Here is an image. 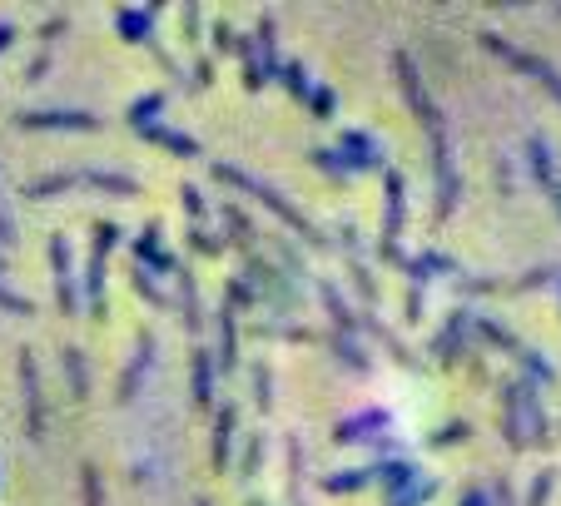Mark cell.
Wrapping results in <instances>:
<instances>
[{
	"mask_svg": "<svg viewBox=\"0 0 561 506\" xmlns=\"http://www.w3.org/2000/svg\"><path fill=\"white\" fill-rule=\"evenodd\" d=\"M115 25H120V35H125V40L144 45V40H149V25H154V10H120V15H115Z\"/></svg>",
	"mask_w": 561,
	"mask_h": 506,
	"instance_id": "cell-11",
	"label": "cell"
},
{
	"mask_svg": "<svg viewBox=\"0 0 561 506\" xmlns=\"http://www.w3.org/2000/svg\"><path fill=\"white\" fill-rule=\"evenodd\" d=\"M149 363H154V343H149V338H140V353H135L130 373H120V402H130V397L140 392L144 373H149Z\"/></svg>",
	"mask_w": 561,
	"mask_h": 506,
	"instance_id": "cell-8",
	"label": "cell"
},
{
	"mask_svg": "<svg viewBox=\"0 0 561 506\" xmlns=\"http://www.w3.org/2000/svg\"><path fill=\"white\" fill-rule=\"evenodd\" d=\"M368 482H373V467H363V472L353 467L348 477H328V482H323V492H353V487H368Z\"/></svg>",
	"mask_w": 561,
	"mask_h": 506,
	"instance_id": "cell-20",
	"label": "cell"
},
{
	"mask_svg": "<svg viewBox=\"0 0 561 506\" xmlns=\"http://www.w3.org/2000/svg\"><path fill=\"white\" fill-rule=\"evenodd\" d=\"M65 378H70V397H75V402H85V392H90V373H85V363H80V348H65Z\"/></svg>",
	"mask_w": 561,
	"mask_h": 506,
	"instance_id": "cell-12",
	"label": "cell"
},
{
	"mask_svg": "<svg viewBox=\"0 0 561 506\" xmlns=\"http://www.w3.org/2000/svg\"><path fill=\"white\" fill-rule=\"evenodd\" d=\"M259 457H264V437H254V442H249V452H244V477H254V472H259Z\"/></svg>",
	"mask_w": 561,
	"mask_h": 506,
	"instance_id": "cell-26",
	"label": "cell"
},
{
	"mask_svg": "<svg viewBox=\"0 0 561 506\" xmlns=\"http://www.w3.org/2000/svg\"><path fill=\"white\" fill-rule=\"evenodd\" d=\"M343 149H348V159H343L348 169H373L378 164V139L373 134H358L353 129V134H343Z\"/></svg>",
	"mask_w": 561,
	"mask_h": 506,
	"instance_id": "cell-7",
	"label": "cell"
},
{
	"mask_svg": "<svg viewBox=\"0 0 561 506\" xmlns=\"http://www.w3.org/2000/svg\"><path fill=\"white\" fill-rule=\"evenodd\" d=\"M45 75H50V55H35V60H30V70H25V80L35 85V80H45Z\"/></svg>",
	"mask_w": 561,
	"mask_h": 506,
	"instance_id": "cell-28",
	"label": "cell"
},
{
	"mask_svg": "<svg viewBox=\"0 0 561 506\" xmlns=\"http://www.w3.org/2000/svg\"><path fill=\"white\" fill-rule=\"evenodd\" d=\"M552 204H557V209H561V184H552Z\"/></svg>",
	"mask_w": 561,
	"mask_h": 506,
	"instance_id": "cell-35",
	"label": "cell"
},
{
	"mask_svg": "<svg viewBox=\"0 0 561 506\" xmlns=\"http://www.w3.org/2000/svg\"><path fill=\"white\" fill-rule=\"evenodd\" d=\"M214 174H219V179H229V184H239V189H249V194H259V199H264V204H269L274 214H283V219H288V224H293V229H298L303 239H313V244H318L313 224H308V219H303V214H298V209H293L288 199H279V194H274L269 184H259V179H249V174H239V169H229V164H219Z\"/></svg>",
	"mask_w": 561,
	"mask_h": 506,
	"instance_id": "cell-1",
	"label": "cell"
},
{
	"mask_svg": "<svg viewBox=\"0 0 561 506\" xmlns=\"http://www.w3.org/2000/svg\"><path fill=\"white\" fill-rule=\"evenodd\" d=\"M70 184H80V174H45V179H35L25 194H30V199H55V194L70 189Z\"/></svg>",
	"mask_w": 561,
	"mask_h": 506,
	"instance_id": "cell-15",
	"label": "cell"
},
{
	"mask_svg": "<svg viewBox=\"0 0 561 506\" xmlns=\"http://www.w3.org/2000/svg\"><path fill=\"white\" fill-rule=\"evenodd\" d=\"M179 273V293H184V323L199 333V298H194V273H184V268H174Z\"/></svg>",
	"mask_w": 561,
	"mask_h": 506,
	"instance_id": "cell-17",
	"label": "cell"
},
{
	"mask_svg": "<svg viewBox=\"0 0 561 506\" xmlns=\"http://www.w3.org/2000/svg\"><path fill=\"white\" fill-rule=\"evenodd\" d=\"M80 184H95V189H110L115 199H135V194H140V184H135V179H125V174H100V169L80 174Z\"/></svg>",
	"mask_w": 561,
	"mask_h": 506,
	"instance_id": "cell-10",
	"label": "cell"
},
{
	"mask_svg": "<svg viewBox=\"0 0 561 506\" xmlns=\"http://www.w3.org/2000/svg\"><path fill=\"white\" fill-rule=\"evenodd\" d=\"M219 328H224V358H219V363H224V368H234V363H239V333H234V308H224V313H219Z\"/></svg>",
	"mask_w": 561,
	"mask_h": 506,
	"instance_id": "cell-18",
	"label": "cell"
},
{
	"mask_svg": "<svg viewBox=\"0 0 561 506\" xmlns=\"http://www.w3.org/2000/svg\"><path fill=\"white\" fill-rule=\"evenodd\" d=\"M154 144H164V149H174L179 159H199V144L189 139V134H174V129H144Z\"/></svg>",
	"mask_w": 561,
	"mask_h": 506,
	"instance_id": "cell-13",
	"label": "cell"
},
{
	"mask_svg": "<svg viewBox=\"0 0 561 506\" xmlns=\"http://www.w3.org/2000/svg\"><path fill=\"white\" fill-rule=\"evenodd\" d=\"M50 258H55L60 308H65V313H75V288H70V244H65V234H55V239H50Z\"/></svg>",
	"mask_w": 561,
	"mask_h": 506,
	"instance_id": "cell-5",
	"label": "cell"
},
{
	"mask_svg": "<svg viewBox=\"0 0 561 506\" xmlns=\"http://www.w3.org/2000/svg\"><path fill=\"white\" fill-rule=\"evenodd\" d=\"M0 308H5V313H15V318H30V313H35V303H30V298H20V293H10V288H0Z\"/></svg>",
	"mask_w": 561,
	"mask_h": 506,
	"instance_id": "cell-23",
	"label": "cell"
},
{
	"mask_svg": "<svg viewBox=\"0 0 561 506\" xmlns=\"http://www.w3.org/2000/svg\"><path fill=\"white\" fill-rule=\"evenodd\" d=\"M378 472H383L378 482H383L388 492H398V487H408V482L418 477V462H388V467H378Z\"/></svg>",
	"mask_w": 561,
	"mask_h": 506,
	"instance_id": "cell-16",
	"label": "cell"
},
{
	"mask_svg": "<svg viewBox=\"0 0 561 506\" xmlns=\"http://www.w3.org/2000/svg\"><path fill=\"white\" fill-rule=\"evenodd\" d=\"M313 110H318V120H328L333 115V90H313Z\"/></svg>",
	"mask_w": 561,
	"mask_h": 506,
	"instance_id": "cell-29",
	"label": "cell"
},
{
	"mask_svg": "<svg viewBox=\"0 0 561 506\" xmlns=\"http://www.w3.org/2000/svg\"><path fill=\"white\" fill-rule=\"evenodd\" d=\"M462 506H492V497H487V492H477V487H472V492H467V497H462Z\"/></svg>",
	"mask_w": 561,
	"mask_h": 506,
	"instance_id": "cell-33",
	"label": "cell"
},
{
	"mask_svg": "<svg viewBox=\"0 0 561 506\" xmlns=\"http://www.w3.org/2000/svg\"><path fill=\"white\" fill-rule=\"evenodd\" d=\"M20 125L25 129H100V115H90V110H25Z\"/></svg>",
	"mask_w": 561,
	"mask_h": 506,
	"instance_id": "cell-4",
	"label": "cell"
},
{
	"mask_svg": "<svg viewBox=\"0 0 561 506\" xmlns=\"http://www.w3.org/2000/svg\"><path fill=\"white\" fill-rule=\"evenodd\" d=\"M199 506H209V502H199Z\"/></svg>",
	"mask_w": 561,
	"mask_h": 506,
	"instance_id": "cell-36",
	"label": "cell"
},
{
	"mask_svg": "<svg viewBox=\"0 0 561 506\" xmlns=\"http://www.w3.org/2000/svg\"><path fill=\"white\" fill-rule=\"evenodd\" d=\"M482 40H487V50H497L502 60H512L517 70H527L532 80H542V85H547V90H552V95H557V100H561V75H557V70H552V65H547V60H537V55H527V50H517V45H507V40H497V35H482Z\"/></svg>",
	"mask_w": 561,
	"mask_h": 506,
	"instance_id": "cell-3",
	"label": "cell"
},
{
	"mask_svg": "<svg viewBox=\"0 0 561 506\" xmlns=\"http://www.w3.org/2000/svg\"><path fill=\"white\" fill-rule=\"evenodd\" d=\"M547 492H552V477H542V482L532 487V502H527V506H542V502H547Z\"/></svg>",
	"mask_w": 561,
	"mask_h": 506,
	"instance_id": "cell-31",
	"label": "cell"
},
{
	"mask_svg": "<svg viewBox=\"0 0 561 506\" xmlns=\"http://www.w3.org/2000/svg\"><path fill=\"white\" fill-rule=\"evenodd\" d=\"M229 437H234V407L219 412V427H214V467L224 472L229 467Z\"/></svg>",
	"mask_w": 561,
	"mask_h": 506,
	"instance_id": "cell-14",
	"label": "cell"
},
{
	"mask_svg": "<svg viewBox=\"0 0 561 506\" xmlns=\"http://www.w3.org/2000/svg\"><path fill=\"white\" fill-rule=\"evenodd\" d=\"M254 382H259V392H254V402H259V407L269 412V402H274V397H269V368H254Z\"/></svg>",
	"mask_w": 561,
	"mask_h": 506,
	"instance_id": "cell-27",
	"label": "cell"
},
{
	"mask_svg": "<svg viewBox=\"0 0 561 506\" xmlns=\"http://www.w3.org/2000/svg\"><path fill=\"white\" fill-rule=\"evenodd\" d=\"M432 492H437V482H418V487H408V492H393L388 506H418V502H427Z\"/></svg>",
	"mask_w": 561,
	"mask_h": 506,
	"instance_id": "cell-22",
	"label": "cell"
},
{
	"mask_svg": "<svg viewBox=\"0 0 561 506\" xmlns=\"http://www.w3.org/2000/svg\"><path fill=\"white\" fill-rule=\"evenodd\" d=\"M184 209H189L194 219H199V214L209 209V204H204V189H199V184H184Z\"/></svg>",
	"mask_w": 561,
	"mask_h": 506,
	"instance_id": "cell-25",
	"label": "cell"
},
{
	"mask_svg": "<svg viewBox=\"0 0 561 506\" xmlns=\"http://www.w3.org/2000/svg\"><path fill=\"white\" fill-rule=\"evenodd\" d=\"M15 239V224H10V214H5V204H0V244H10Z\"/></svg>",
	"mask_w": 561,
	"mask_h": 506,
	"instance_id": "cell-32",
	"label": "cell"
},
{
	"mask_svg": "<svg viewBox=\"0 0 561 506\" xmlns=\"http://www.w3.org/2000/svg\"><path fill=\"white\" fill-rule=\"evenodd\" d=\"M408 214V184L403 174H388V219H383V239L393 244L398 239V219Z\"/></svg>",
	"mask_w": 561,
	"mask_h": 506,
	"instance_id": "cell-6",
	"label": "cell"
},
{
	"mask_svg": "<svg viewBox=\"0 0 561 506\" xmlns=\"http://www.w3.org/2000/svg\"><path fill=\"white\" fill-rule=\"evenodd\" d=\"M462 437H467V427H462V422H452V427H447V432H437L432 442L442 447V442H462Z\"/></svg>",
	"mask_w": 561,
	"mask_h": 506,
	"instance_id": "cell-30",
	"label": "cell"
},
{
	"mask_svg": "<svg viewBox=\"0 0 561 506\" xmlns=\"http://www.w3.org/2000/svg\"><path fill=\"white\" fill-rule=\"evenodd\" d=\"M313 164L328 169V174H348V164L338 159V149H313Z\"/></svg>",
	"mask_w": 561,
	"mask_h": 506,
	"instance_id": "cell-24",
	"label": "cell"
},
{
	"mask_svg": "<svg viewBox=\"0 0 561 506\" xmlns=\"http://www.w3.org/2000/svg\"><path fill=\"white\" fill-rule=\"evenodd\" d=\"M159 110H164V95H159V90H154V95H144V100H135V105H130V125L149 129V120H154V115H159Z\"/></svg>",
	"mask_w": 561,
	"mask_h": 506,
	"instance_id": "cell-19",
	"label": "cell"
},
{
	"mask_svg": "<svg viewBox=\"0 0 561 506\" xmlns=\"http://www.w3.org/2000/svg\"><path fill=\"white\" fill-rule=\"evenodd\" d=\"M194 402L199 407L214 402V358H209V348H194Z\"/></svg>",
	"mask_w": 561,
	"mask_h": 506,
	"instance_id": "cell-9",
	"label": "cell"
},
{
	"mask_svg": "<svg viewBox=\"0 0 561 506\" xmlns=\"http://www.w3.org/2000/svg\"><path fill=\"white\" fill-rule=\"evenodd\" d=\"M10 45H15V25L5 20V25H0V50H10Z\"/></svg>",
	"mask_w": 561,
	"mask_h": 506,
	"instance_id": "cell-34",
	"label": "cell"
},
{
	"mask_svg": "<svg viewBox=\"0 0 561 506\" xmlns=\"http://www.w3.org/2000/svg\"><path fill=\"white\" fill-rule=\"evenodd\" d=\"M20 382H25V427L30 442H45V392H40V368L30 353H20Z\"/></svg>",
	"mask_w": 561,
	"mask_h": 506,
	"instance_id": "cell-2",
	"label": "cell"
},
{
	"mask_svg": "<svg viewBox=\"0 0 561 506\" xmlns=\"http://www.w3.org/2000/svg\"><path fill=\"white\" fill-rule=\"evenodd\" d=\"M279 80L288 85V90H293V95H298V100L308 95V75H303V65H298V60H288V65H279Z\"/></svg>",
	"mask_w": 561,
	"mask_h": 506,
	"instance_id": "cell-21",
	"label": "cell"
}]
</instances>
